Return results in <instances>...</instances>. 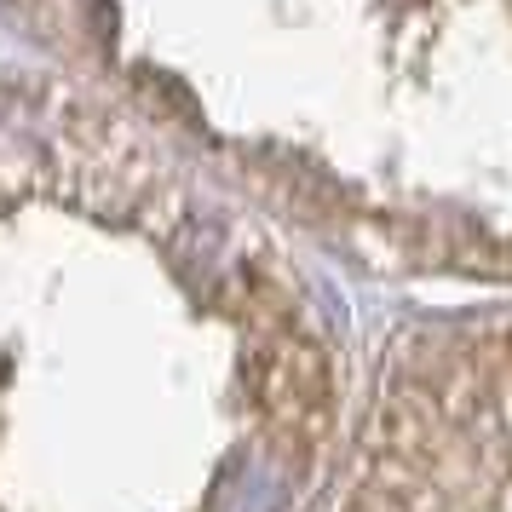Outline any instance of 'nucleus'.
<instances>
[{"mask_svg":"<svg viewBox=\"0 0 512 512\" xmlns=\"http://www.w3.org/2000/svg\"><path fill=\"white\" fill-rule=\"evenodd\" d=\"M340 512H512V305L392 351Z\"/></svg>","mask_w":512,"mask_h":512,"instance_id":"obj_1","label":"nucleus"}]
</instances>
